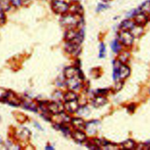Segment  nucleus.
I'll return each instance as SVG.
<instances>
[{
	"mask_svg": "<svg viewBox=\"0 0 150 150\" xmlns=\"http://www.w3.org/2000/svg\"><path fill=\"white\" fill-rule=\"evenodd\" d=\"M71 123L73 127L75 129V130H77L83 131L86 127L85 122L84 121V120H83L81 118L76 117V118L71 119Z\"/></svg>",
	"mask_w": 150,
	"mask_h": 150,
	"instance_id": "f8f14e48",
	"label": "nucleus"
},
{
	"mask_svg": "<svg viewBox=\"0 0 150 150\" xmlns=\"http://www.w3.org/2000/svg\"><path fill=\"white\" fill-rule=\"evenodd\" d=\"M66 85L71 91H76L80 88L82 85L83 76L78 75L73 78L66 79Z\"/></svg>",
	"mask_w": 150,
	"mask_h": 150,
	"instance_id": "0eeeda50",
	"label": "nucleus"
},
{
	"mask_svg": "<svg viewBox=\"0 0 150 150\" xmlns=\"http://www.w3.org/2000/svg\"><path fill=\"white\" fill-rule=\"evenodd\" d=\"M80 15H75L72 13H65L61 19V25L68 29H75L81 22Z\"/></svg>",
	"mask_w": 150,
	"mask_h": 150,
	"instance_id": "f257e3e1",
	"label": "nucleus"
},
{
	"mask_svg": "<svg viewBox=\"0 0 150 150\" xmlns=\"http://www.w3.org/2000/svg\"><path fill=\"white\" fill-rule=\"evenodd\" d=\"M65 109L64 105L61 102H53L48 103L47 105V111L48 112L52 115H57L64 112Z\"/></svg>",
	"mask_w": 150,
	"mask_h": 150,
	"instance_id": "423d86ee",
	"label": "nucleus"
},
{
	"mask_svg": "<svg viewBox=\"0 0 150 150\" xmlns=\"http://www.w3.org/2000/svg\"><path fill=\"white\" fill-rule=\"evenodd\" d=\"M83 32L77 31L75 29H68L64 35L65 40L67 42H75L80 45L83 39Z\"/></svg>",
	"mask_w": 150,
	"mask_h": 150,
	"instance_id": "f03ea898",
	"label": "nucleus"
},
{
	"mask_svg": "<svg viewBox=\"0 0 150 150\" xmlns=\"http://www.w3.org/2000/svg\"><path fill=\"white\" fill-rule=\"evenodd\" d=\"M71 136L75 142L79 143H83L86 140V134L81 130H76L75 132L71 133Z\"/></svg>",
	"mask_w": 150,
	"mask_h": 150,
	"instance_id": "4468645a",
	"label": "nucleus"
},
{
	"mask_svg": "<svg viewBox=\"0 0 150 150\" xmlns=\"http://www.w3.org/2000/svg\"><path fill=\"white\" fill-rule=\"evenodd\" d=\"M107 5H104V4H99L97 8V11H102L103 9H104L106 8H107Z\"/></svg>",
	"mask_w": 150,
	"mask_h": 150,
	"instance_id": "2f4dec72",
	"label": "nucleus"
},
{
	"mask_svg": "<svg viewBox=\"0 0 150 150\" xmlns=\"http://www.w3.org/2000/svg\"><path fill=\"white\" fill-rule=\"evenodd\" d=\"M69 10L71 11L72 13L80 16H81L83 12V9L82 6L78 3H74L69 5Z\"/></svg>",
	"mask_w": 150,
	"mask_h": 150,
	"instance_id": "a211bd4d",
	"label": "nucleus"
},
{
	"mask_svg": "<svg viewBox=\"0 0 150 150\" xmlns=\"http://www.w3.org/2000/svg\"><path fill=\"white\" fill-rule=\"evenodd\" d=\"M149 20V16L147 15V13L142 11H140L134 16V21L135 22L136 25L143 27L147 23Z\"/></svg>",
	"mask_w": 150,
	"mask_h": 150,
	"instance_id": "6e6552de",
	"label": "nucleus"
},
{
	"mask_svg": "<svg viewBox=\"0 0 150 150\" xmlns=\"http://www.w3.org/2000/svg\"><path fill=\"white\" fill-rule=\"evenodd\" d=\"M119 53L120 54L119 56V61L122 64L127 62L130 58V53L125 51L120 52Z\"/></svg>",
	"mask_w": 150,
	"mask_h": 150,
	"instance_id": "4be33fe9",
	"label": "nucleus"
},
{
	"mask_svg": "<svg viewBox=\"0 0 150 150\" xmlns=\"http://www.w3.org/2000/svg\"><path fill=\"white\" fill-rule=\"evenodd\" d=\"M141 11L145 13H149L150 12V0L147 1L143 4L140 8Z\"/></svg>",
	"mask_w": 150,
	"mask_h": 150,
	"instance_id": "393cba45",
	"label": "nucleus"
},
{
	"mask_svg": "<svg viewBox=\"0 0 150 150\" xmlns=\"http://www.w3.org/2000/svg\"><path fill=\"white\" fill-rule=\"evenodd\" d=\"M24 103V106L25 107V108L29 109L30 110L34 111L35 112H37V108L36 107V106L32 103V102H25Z\"/></svg>",
	"mask_w": 150,
	"mask_h": 150,
	"instance_id": "a878e982",
	"label": "nucleus"
},
{
	"mask_svg": "<svg viewBox=\"0 0 150 150\" xmlns=\"http://www.w3.org/2000/svg\"><path fill=\"white\" fill-rule=\"evenodd\" d=\"M148 16H149V19L150 20V12L149 13V15H148Z\"/></svg>",
	"mask_w": 150,
	"mask_h": 150,
	"instance_id": "72a5a7b5",
	"label": "nucleus"
},
{
	"mask_svg": "<svg viewBox=\"0 0 150 150\" xmlns=\"http://www.w3.org/2000/svg\"><path fill=\"white\" fill-rule=\"evenodd\" d=\"M136 23L134 21L131 19H126L123 21L120 25V28L121 30L131 31V30L135 26Z\"/></svg>",
	"mask_w": 150,
	"mask_h": 150,
	"instance_id": "f3484780",
	"label": "nucleus"
},
{
	"mask_svg": "<svg viewBox=\"0 0 150 150\" xmlns=\"http://www.w3.org/2000/svg\"><path fill=\"white\" fill-rule=\"evenodd\" d=\"M6 19L4 11L0 10V25H2L5 23Z\"/></svg>",
	"mask_w": 150,
	"mask_h": 150,
	"instance_id": "c756f323",
	"label": "nucleus"
},
{
	"mask_svg": "<svg viewBox=\"0 0 150 150\" xmlns=\"http://www.w3.org/2000/svg\"><path fill=\"white\" fill-rule=\"evenodd\" d=\"M12 5L15 7H18L21 5L22 0H10Z\"/></svg>",
	"mask_w": 150,
	"mask_h": 150,
	"instance_id": "7c9ffc66",
	"label": "nucleus"
},
{
	"mask_svg": "<svg viewBox=\"0 0 150 150\" xmlns=\"http://www.w3.org/2000/svg\"><path fill=\"white\" fill-rule=\"evenodd\" d=\"M9 8L10 6L7 0H0V10L8 11Z\"/></svg>",
	"mask_w": 150,
	"mask_h": 150,
	"instance_id": "bb28decb",
	"label": "nucleus"
},
{
	"mask_svg": "<svg viewBox=\"0 0 150 150\" xmlns=\"http://www.w3.org/2000/svg\"><path fill=\"white\" fill-rule=\"evenodd\" d=\"M119 42L126 46H130L133 45L134 37L129 30H121L119 35Z\"/></svg>",
	"mask_w": 150,
	"mask_h": 150,
	"instance_id": "39448f33",
	"label": "nucleus"
},
{
	"mask_svg": "<svg viewBox=\"0 0 150 150\" xmlns=\"http://www.w3.org/2000/svg\"><path fill=\"white\" fill-rule=\"evenodd\" d=\"M65 49L67 53L75 56L78 55L81 51L80 45L75 42H67L65 45Z\"/></svg>",
	"mask_w": 150,
	"mask_h": 150,
	"instance_id": "1a4fd4ad",
	"label": "nucleus"
},
{
	"mask_svg": "<svg viewBox=\"0 0 150 150\" xmlns=\"http://www.w3.org/2000/svg\"><path fill=\"white\" fill-rule=\"evenodd\" d=\"M130 74V69L124 65V64H121L119 66L118 71V78L120 79H124L127 78Z\"/></svg>",
	"mask_w": 150,
	"mask_h": 150,
	"instance_id": "ddd939ff",
	"label": "nucleus"
},
{
	"mask_svg": "<svg viewBox=\"0 0 150 150\" xmlns=\"http://www.w3.org/2000/svg\"><path fill=\"white\" fill-rule=\"evenodd\" d=\"M143 26L136 25L131 30L130 32L133 34L134 37H140L143 33Z\"/></svg>",
	"mask_w": 150,
	"mask_h": 150,
	"instance_id": "412c9836",
	"label": "nucleus"
},
{
	"mask_svg": "<svg viewBox=\"0 0 150 150\" xmlns=\"http://www.w3.org/2000/svg\"><path fill=\"white\" fill-rule=\"evenodd\" d=\"M79 103L78 99L75 100H71L68 102H65L64 104L65 109L70 113H75L78 111L79 109Z\"/></svg>",
	"mask_w": 150,
	"mask_h": 150,
	"instance_id": "9b49d317",
	"label": "nucleus"
},
{
	"mask_svg": "<svg viewBox=\"0 0 150 150\" xmlns=\"http://www.w3.org/2000/svg\"><path fill=\"white\" fill-rule=\"evenodd\" d=\"M64 99L65 102H68V101L77 100V99H78V97H77V95L75 93L74 91H70L66 92L64 95Z\"/></svg>",
	"mask_w": 150,
	"mask_h": 150,
	"instance_id": "aec40b11",
	"label": "nucleus"
},
{
	"mask_svg": "<svg viewBox=\"0 0 150 150\" xmlns=\"http://www.w3.org/2000/svg\"><path fill=\"white\" fill-rule=\"evenodd\" d=\"M111 49L115 53H120L121 50V43L117 40H114L111 43Z\"/></svg>",
	"mask_w": 150,
	"mask_h": 150,
	"instance_id": "b1692460",
	"label": "nucleus"
},
{
	"mask_svg": "<svg viewBox=\"0 0 150 150\" xmlns=\"http://www.w3.org/2000/svg\"><path fill=\"white\" fill-rule=\"evenodd\" d=\"M123 86V82L122 81H119L116 83L114 85V90L116 91H119L122 88Z\"/></svg>",
	"mask_w": 150,
	"mask_h": 150,
	"instance_id": "c85d7f7f",
	"label": "nucleus"
},
{
	"mask_svg": "<svg viewBox=\"0 0 150 150\" xmlns=\"http://www.w3.org/2000/svg\"><path fill=\"white\" fill-rule=\"evenodd\" d=\"M105 53H106V47L105 45L103 43H100V53H99V57L100 58H103L105 56Z\"/></svg>",
	"mask_w": 150,
	"mask_h": 150,
	"instance_id": "cd10ccee",
	"label": "nucleus"
},
{
	"mask_svg": "<svg viewBox=\"0 0 150 150\" xmlns=\"http://www.w3.org/2000/svg\"><path fill=\"white\" fill-rule=\"evenodd\" d=\"M69 5L63 0H54L52 4L53 11L58 14H65L69 11Z\"/></svg>",
	"mask_w": 150,
	"mask_h": 150,
	"instance_id": "7ed1b4c3",
	"label": "nucleus"
},
{
	"mask_svg": "<svg viewBox=\"0 0 150 150\" xmlns=\"http://www.w3.org/2000/svg\"><path fill=\"white\" fill-rule=\"evenodd\" d=\"M54 116L56 117V124H66L71 122V119L64 112H62L57 115H54Z\"/></svg>",
	"mask_w": 150,
	"mask_h": 150,
	"instance_id": "dca6fc26",
	"label": "nucleus"
},
{
	"mask_svg": "<svg viewBox=\"0 0 150 150\" xmlns=\"http://www.w3.org/2000/svg\"><path fill=\"white\" fill-rule=\"evenodd\" d=\"M107 102V99L103 95H97L94 98L92 103L95 108H99L106 104Z\"/></svg>",
	"mask_w": 150,
	"mask_h": 150,
	"instance_id": "2eb2a0df",
	"label": "nucleus"
},
{
	"mask_svg": "<svg viewBox=\"0 0 150 150\" xmlns=\"http://www.w3.org/2000/svg\"><path fill=\"white\" fill-rule=\"evenodd\" d=\"M78 75L83 76L81 72L75 67H69L65 69L64 70V76L66 79L73 78Z\"/></svg>",
	"mask_w": 150,
	"mask_h": 150,
	"instance_id": "9d476101",
	"label": "nucleus"
},
{
	"mask_svg": "<svg viewBox=\"0 0 150 150\" xmlns=\"http://www.w3.org/2000/svg\"><path fill=\"white\" fill-rule=\"evenodd\" d=\"M121 146L123 147V148L124 149L132 150V149H136L137 145L133 140H132L131 139H129V140H127L123 142L121 144Z\"/></svg>",
	"mask_w": 150,
	"mask_h": 150,
	"instance_id": "6ab92c4d",
	"label": "nucleus"
},
{
	"mask_svg": "<svg viewBox=\"0 0 150 150\" xmlns=\"http://www.w3.org/2000/svg\"><path fill=\"white\" fill-rule=\"evenodd\" d=\"M2 100L4 102H6L8 104L14 106H18L21 103L19 98L12 91H7L1 96Z\"/></svg>",
	"mask_w": 150,
	"mask_h": 150,
	"instance_id": "20e7f679",
	"label": "nucleus"
},
{
	"mask_svg": "<svg viewBox=\"0 0 150 150\" xmlns=\"http://www.w3.org/2000/svg\"><path fill=\"white\" fill-rule=\"evenodd\" d=\"M18 134L19 138L23 140L29 139V137L30 136L29 130L26 128H24L21 130L19 131Z\"/></svg>",
	"mask_w": 150,
	"mask_h": 150,
	"instance_id": "5701e85b",
	"label": "nucleus"
},
{
	"mask_svg": "<svg viewBox=\"0 0 150 150\" xmlns=\"http://www.w3.org/2000/svg\"><path fill=\"white\" fill-rule=\"evenodd\" d=\"M103 1H104V2H108V1H109L110 0H102Z\"/></svg>",
	"mask_w": 150,
	"mask_h": 150,
	"instance_id": "f704fd0d",
	"label": "nucleus"
},
{
	"mask_svg": "<svg viewBox=\"0 0 150 150\" xmlns=\"http://www.w3.org/2000/svg\"><path fill=\"white\" fill-rule=\"evenodd\" d=\"M46 150H54V148L51 146H48L46 147Z\"/></svg>",
	"mask_w": 150,
	"mask_h": 150,
	"instance_id": "473e14b6",
	"label": "nucleus"
}]
</instances>
